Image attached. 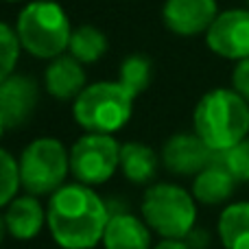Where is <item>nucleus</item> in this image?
Instances as JSON below:
<instances>
[{
    "label": "nucleus",
    "instance_id": "8",
    "mask_svg": "<svg viewBox=\"0 0 249 249\" xmlns=\"http://www.w3.org/2000/svg\"><path fill=\"white\" fill-rule=\"evenodd\" d=\"M206 42L214 55L225 59H249V9H228L219 13L206 33Z\"/></svg>",
    "mask_w": 249,
    "mask_h": 249
},
{
    "label": "nucleus",
    "instance_id": "25",
    "mask_svg": "<svg viewBox=\"0 0 249 249\" xmlns=\"http://www.w3.org/2000/svg\"><path fill=\"white\" fill-rule=\"evenodd\" d=\"M153 249H190L184 238H162Z\"/></svg>",
    "mask_w": 249,
    "mask_h": 249
},
{
    "label": "nucleus",
    "instance_id": "28",
    "mask_svg": "<svg viewBox=\"0 0 249 249\" xmlns=\"http://www.w3.org/2000/svg\"><path fill=\"white\" fill-rule=\"evenodd\" d=\"M7 2H20V0H7Z\"/></svg>",
    "mask_w": 249,
    "mask_h": 249
},
{
    "label": "nucleus",
    "instance_id": "3",
    "mask_svg": "<svg viewBox=\"0 0 249 249\" xmlns=\"http://www.w3.org/2000/svg\"><path fill=\"white\" fill-rule=\"evenodd\" d=\"M16 33L22 48L39 59H55L68 51L72 29L66 11L51 0L29 2L18 16Z\"/></svg>",
    "mask_w": 249,
    "mask_h": 249
},
{
    "label": "nucleus",
    "instance_id": "11",
    "mask_svg": "<svg viewBox=\"0 0 249 249\" xmlns=\"http://www.w3.org/2000/svg\"><path fill=\"white\" fill-rule=\"evenodd\" d=\"M37 86L33 79L11 74L0 83V116L7 129L20 127L37 105Z\"/></svg>",
    "mask_w": 249,
    "mask_h": 249
},
{
    "label": "nucleus",
    "instance_id": "15",
    "mask_svg": "<svg viewBox=\"0 0 249 249\" xmlns=\"http://www.w3.org/2000/svg\"><path fill=\"white\" fill-rule=\"evenodd\" d=\"M105 249H151V228L144 219L118 212L109 216L103 236Z\"/></svg>",
    "mask_w": 249,
    "mask_h": 249
},
{
    "label": "nucleus",
    "instance_id": "5",
    "mask_svg": "<svg viewBox=\"0 0 249 249\" xmlns=\"http://www.w3.org/2000/svg\"><path fill=\"white\" fill-rule=\"evenodd\" d=\"M197 199L177 184H153L142 197V219L162 238H186L197 223Z\"/></svg>",
    "mask_w": 249,
    "mask_h": 249
},
{
    "label": "nucleus",
    "instance_id": "6",
    "mask_svg": "<svg viewBox=\"0 0 249 249\" xmlns=\"http://www.w3.org/2000/svg\"><path fill=\"white\" fill-rule=\"evenodd\" d=\"M20 181L29 195H53L70 173V153L57 138H37L20 155Z\"/></svg>",
    "mask_w": 249,
    "mask_h": 249
},
{
    "label": "nucleus",
    "instance_id": "10",
    "mask_svg": "<svg viewBox=\"0 0 249 249\" xmlns=\"http://www.w3.org/2000/svg\"><path fill=\"white\" fill-rule=\"evenodd\" d=\"M216 16V0H166L162 9L166 29L181 37L208 33Z\"/></svg>",
    "mask_w": 249,
    "mask_h": 249
},
{
    "label": "nucleus",
    "instance_id": "2",
    "mask_svg": "<svg viewBox=\"0 0 249 249\" xmlns=\"http://www.w3.org/2000/svg\"><path fill=\"white\" fill-rule=\"evenodd\" d=\"M195 133L214 153H225L249 133V103L228 88H216L201 96L193 114Z\"/></svg>",
    "mask_w": 249,
    "mask_h": 249
},
{
    "label": "nucleus",
    "instance_id": "1",
    "mask_svg": "<svg viewBox=\"0 0 249 249\" xmlns=\"http://www.w3.org/2000/svg\"><path fill=\"white\" fill-rule=\"evenodd\" d=\"M112 212L92 186L64 184L51 195L46 223L53 238L64 249H94L103 243Z\"/></svg>",
    "mask_w": 249,
    "mask_h": 249
},
{
    "label": "nucleus",
    "instance_id": "19",
    "mask_svg": "<svg viewBox=\"0 0 249 249\" xmlns=\"http://www.w3.org/2000/svg\"><path fill=\"white\" fill-rule=\"evenodd\" d=\"M118 81L131 92L133 96L142 94L151 83V61L144 55H129L123 61L121 79Z\"/></svg>",
    "mask_w": 249,
    "mask_h": 249
},
{
    "label": "nucleus",
    "instance_id": "12",
    "mask_svg": "<svg viewBox=\"0 0 249 249\" xmlns=\"http://www.w3.org/2000/svg\"><path fill=\"white\" fill-rule=\"evenodd\" d=\"M44 83L51 96L59 101L77 99L86 90V72L83 64L77 61L72 55H59L51 61L44 74Z\"/></svg>",
    "mask_w": 249,
    "mask_h": 249
},
{
    "label": "nucleus",
    "instance_id": "18",
    "mask_svg": "<svg viewBox=\"0 0 249 249\" xmlns=\"http://www.w3.org/2000/svg\"><path fill=\"white\" fill-rule=\"evenodd\" d=\"M68 51L81 64H94L107 53V37L96 26H79L77 31H72Z\"/></svg>",
    "mask_w": 249,
    "mask_h": 249
},
{
    "label": "nucleus",
    "instance_id": "7",
    "mask_svg": "<svg viewBox=\"0 0 249 249\" xmlns=\"http://www.w3.org/2000/svg\"><path fill=\"white\" fill-rule=\"evenodd\" d=\"M121 166V144L109 133H86L70 149V171L83 186L105 184Z\"/></svg>",
    "mask_w": 249,
    "mask_h": 249
},
{
    "label": "nucleus",
    "instance_id": "20",
    "mask_svg": "<svg viewBox=\"0 0 249 249\" xmlns=\"http://www.w3.org/2000/svg\"><path fill=\"white\" fill-rule=\"evenodd\" d=\"M20 186V164L9 151L0 149V208L16 199Z\"/></svg>",
    "mask_w": 249,
    "mask_h": 249
},
{
    "label": "nucleus",
    "instance_id": "4",
    "mask_svg": "<svg viewBox=\"0 0 249 249\" xmlns=\"http://www.w3.org/2000/svg\"><path fill=\"white\" fill-rule=\"evenodd\" d=\"M136 96L121 81H99L86 86L74 99L72 116L88 133H109L123 129L133 112Z\"/></svg>",
    "mask_w": 249,
    "mask_h": 249
},
{
    "label": "nucleus",
    "instance_id": "16",
    "mask_svg": "<svg viewBox=\"0 0 249 249\" xmlns=\"http://www.w3.org/2000/svg\"><path fill=\"white\" fill-rule=\"evenodd\" d=\"M225 249H249V201L228 203L216 223Z\"/></svg>",
    "mask_w": 249,
    "mask_h": 249
},
{
    "label": "nucleus",
    "instance_id": "23",
    "mask_svg": "<svg viewBox=\"0 0 249 249\" xmlns=\"http://www.w3.org/2000/svg\"><path fill=\"white\" fill-rule=\"evenodd\" d=\"M232 90L249 103V59H243L236 64L232 72Z\"/></svg>",
    "mask_w": 249,
    "mask_h": 249
},
{
    "label": "nucleus",
    "instance_id": "27",
    "mask_svg": "<svg viewBox=\"0 0 249 249\" xmlns=\"http://www.w3.org/2000/svg\"><path fill=\"white\" fill-rule=\"evenodd\" d=\"M7 131V124H4V121H2V116H0V136Z\"/></svg>",
    "mask_w": 249,
    "mask_h": 249
},
{
    "label": "nucleus",
    "instance_id": "9",
    "mask_svg": "<svg viewBox=\"0 0 249 249\" xmlns=\"http://www.w3.org/2000/svg\"><path fill=\"white\" fill-rule=\"evenodd\" d=\"M214 151L197 133H175L162 149V162L175 175H199L216 160Z\"/></svg>",
    "mask_w": 249,
    "mask_h": 249
},
{
    "label": "nucleus",
    "instance_id": "21",
    "mask_svg": "<svg viewBox=\"0 0 249 249\" xmlns=\"http://www.w3.org/2000/svg\"><path fill=\"white\" fill-rule=\"evenodd\" d=\"M20 51H22V44L18 39V33L0 22V83L13 74Z\"/></svg>",
    "mask_w": 249,
    "mask_h": 249
},
{
    "label": "nucleus",
    "instance_id": "24",
    "mask_svg": "<svg viewBox=\"0 0 249 249\" xmlns=\"http://www.w3.org/2000/svg\"><path fill=\"white\" fill-rule=\"evenodd\" d=\"M184 241L188 243L190 249H206L208 243H210V236H208L206 230H197V228H195L193 232H190L188 236L184 238Z\"/></svg>",
    "mask_w": 249,
    "mask_h": 249
},
{
    "label": "nucleus",
    "instance_id": "13",
    "mask_svg": "<svg viewBox=\"0 0 249 249\" xmlns=\"http://www.w3.org/2000/svg\"><path fill=\"white\" fill-rule=\"evenodd\" d=\"M4 223H7V230L13 238L31 241L42 232L44 223H46V212L35 195H22L7 206Z\"/></svg>",
    "mask_w": 249,
    "mask_h": 249
},
{
    "label": "nucleus",
    "instance_id": "26",
    "mask_svg": "<svg viewBox=\"0 0 249 249\" xmlns=\"http://www.w3.org/2000/svg\"><path fill=\"white\" fill-rule=\"evenodd\" d=\"M4 234H9V230H7V223H4V216H0V243H2Z\"/></svg>",
    "mask_w": 249,
    "mask_h": 249
},
{
    "label": "nucleus",
    "instance_id": "17",
    "mask_svg": "<svg viewBox=\"0 0 249 249\" xmlns=\"http://www.w3.org/2000/svg\"><path fill=\"white\" fill-rule=\"evenodd\" d=\"M121 171L131 184H146L158 171V155L142 142H127L121 146Z\"/></svg>",
    "mask_w": 249,
    "mask_h": 249
},
{
    "label": "nucleus",
    "instance_id": "29",
    "mask_svg": "<svg viewBox=\"0 0 249 249\" xmlns=\"http://www.w3.org/2000/svg\"><path fill=\"white\" fill-rule=\"evenodd\" d=\"M247 4H249V0H247Z\"/></svg>",
    "mask_w": 249,
    "mask_h": 249
},
{
    "label": "nucleus",
    "instance_id": "22",
    "mask_svg": "<svg viewBox=\"0 0 249 249\" xmlns=\"http://www.w3.org/2000/svg\"><path fill=\"white\" fill-rule=\"evenodd\" d=\"M219 160L236 177V181H249V138L238 142L225 153H219Z\"/></svg>",
    "mask_w": 249,
    "mask_h": 249
},
{
    "label": "nucleus",
    "instance_id": "14",
    "mask_svg": "<svg viewBox=\"0 0 249 249\" xmlns=\"http://www.w3.org/2000/svg\"><path fill=\"white\" fill-rule=\"evenodd\" d=\"M234 188H236V177L225 168V164L216 155L210 166L195 175L193 197L206 206H221L234 195Z\"/></svg>",
    "mask_w": 249,
    "mask_h": 249
}]
</instances>
